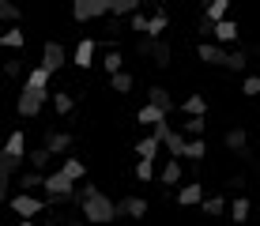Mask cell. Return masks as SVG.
<instances>
[{
  "instance_id": "obj_1",
  "label": "cell",
  "mask_w": 260,
  "mask_h": 226,
  "mask_svg": "<svg viewBox=\"0 0 260 226\" xmlns=\"http://www.w3.org/2000/svg\"><path fill=\"white\" fill-rule=\"evenodd\" d=\"M79 219H83L87 226H106V222L121 219V211H117V204H113L110 196L102 192V188H94V192L87 196V204H83V211H79Z\"/></svg>"
},
{
  "instance_id": "obj_2",
  "label": "cell",
  "mask_w": 260,
  "mask_h": 226,
  "mask_svg": "<svg viewBox=\"0 0 260 226\" xmlns=\"http://www.w3.org/2000/svg\"><path fill=\"white\" fill-rule=\"evenodd\" d=\"M8 207L19 215V222H34L38 215H46V211H49V204H46V200H38V196H19V192L8 200Z\"/></svg>"
},
{
  "instance_id": "obj_3",
  "label": "cell",
  "mask_w": 260,
  "mask_h": 226,
  "mask_svg": "<svg viewBox=\"0 0 260 226\" xmlns=\"http://www.w3.org/2000/svg\"><path fill=\"white\" fill-rule=\"evenodd\" d=\"M113 12V0H76L72 4V19L87 23V19H102V15Z\"/></svg>"
},
{
  "instance_id": "obj_4",
  "label": "cell",
  "mask_w": 260,
  "mask_h": 226,
  "mask_svg": "<svg viewBox=\"0 0 260 226\" xmlns=\"http://www.w3.org/2000/svg\"><path fill=\"white\" fill-rule=\"evenodd\" d=\"M46 102H49V90H30V87H23L15 110H19V117H38L42 110H46Z\"/></svg>"
},
{
  "instance_id": "obj_5",
  "label": "cell",
  "mask_w": 260,
  "mask_h": 226,
  "mask_svg": "<svg viewBox=\"0 0 260 226\" xmlns=\"http://www.w3.org/2000/svg\"><path fill=\"white\" fill-rule=\"evenodd\" d=\"M42 147H46L53 158H68V151L76 147V136L64 132V128H49V132H46V143H42Z\"/></svg>"
},
{
  "instance_id": "obj_6",
  "label": "cell",
  "mask_w": 260,
  "mask_h": 226,
  "mask_svg": "<svg viewBox=\"0 0 260 226\" xmlns=\"http://www.w3.org/2000/svg\"><path fill=\"white\" fill-rule=\"evenodd\" d=\"M46 177H49V174H38V170H23V174L15 177V192H19V196H34L38 188L46 192Z\"/></svg>"
},
{
  "instance_id": "obj_7",
  "label": "cell",
  "mask_w": 260,
  "mask_h": 226,
  "mask_svg": "<svg viewBox=\"0 0 260 226\" xmlns=\"http://www.w3.org/2000/svg\"><path fill=\"white\" fill-rule=\"evenodd\" d=\"M64 60L68 57H64V45H60V42H46V45H42V68H46L49 76L64 68Z\"/></svg>"
},
{
  "instance_id": "obj_8",
  "label": "cell",
  "mask_w": 260,
  "mask_h": 226,
  "mask_svg": "<svg viewBox=\"0 0 260 226\" xmlns=\"http://www.w3.org/2000/svg\"><path fill=\"white\" fill-rule=\"evenodd\" d=\"M196 57H200L204 64H222V68H226L230 53H226V45H219V42H200V45H196Z\"/></svg>"
},
{
  "instance_id": "obj_9",
  "label": "cell",
  "mask_w": 260,
  "mask_h": 226,
  "mask_svg": "<svg viewBox=\"0 0 260 226\" xmlns=\"http://www.w3.org/2000/svg\"><path fill=\"white\" fill-rule=\"evenodd\" d=\"M158 185H162L166 192H170V188H181V185H185V170H181V162H177V158H170L166 166L158 170Z\"/></svg>"
},
{
  "instance_id": "obj_10",
  "label": "cell",
  "mask_w": 260,
  "mask_h": 226,
  "mask_svg": "<svg viewBox=\"0 0 260 226\" xmlns=\"http://www.w3.org/2000/svg\"><path fill=\"white\" fill-rule=\"evenodd\" d=\"M204 200H208V196H204V185H200V181H189V185L177 188V204H181V207H200Z\"/></svg>"
},
{
  "instance_id": "obj_11",
  "label": "cell",
  "mask_w": 260,
  "mask_h": 226,
  "mask_svg": "<svg viewBox=\"0 0 260 226\" xmlns=\"http://www.w3.org/2000/svg\"><path fill=\"white\" fill-rule=\"evenodd\" d=\"M147 106H155V110H162L166 117L177 110L174 106V98H170V90L162 87V83H151V90H147Z\"/></svg>"
},
{
  "instance_id": "obj_12",
  "label": "cell",
  "mask_w": 260,
  "mask_h": 226,
  "mask_svg": "<svg viewBox=\"0 0 260 226\" xmlns=\"http://www.w3.org/2000/svg\"><path fill=\"white\" fill-rule=\"evenodd\" d=\"M94 38H79V45H76V53H72V64L76 68H91L94 64Z\"/></svg>"
},
{
  "instance_id": "obj_13",
  "label": "cell",
  "mask_w": 260,
  "mask_h": 226,
  "mask_svg": "<svg viewBox=\"0 0 260 226\" xmlns=\"http://www.w3.org/2000/svg\"><path fill=\"white\" fill-rule=\"evenodd\" d=\"M117 211H121V219H143L147 215V200L143 196H124L117 204Z\"/></svg>"
},
{
  "instance_id": "obj_14",
  "label": "cell",
  "mask_w": 260,
  "mask_h": 226,
  "mask_svg": "<svg viewBox=\"0 0 260 226\" xmlns=\"http://www.w3.org/2000/svg\"><path fill=\"white\" fill-rule=\"evenodd\" d=\"M158 151H162V140H158V136H143L136 143V162H155Z\"/></svg>"
},
{
  "instance_id": "obj_15",
  "label": "cell",
  "mask_w": 260,
  "mask_h": 226,
  "mask_svg": "<svg viewBox=\"0 0 260 226\" xmlns=\"http://www.w3.org/2000/svg\"><path fill=\"white\" fill-rule=\"evenodd\" d=\"M170 26V12L166 8H155V12H151V26H147V38L151 42H162V30Z\"/></svg>"
},
{
  "instance_id": "obj_16",
  "label": "cell",
  "mask_w": 260,
  "mask_h": 226,
  "mask_svg": "<svg viewBox=\"0 0 260 226\" xmlns=\"http://www.w3.org/2000/svg\"><path fill=\"white\" fill-rule=\"evenodd\" d=\"M26 170V158H12V155H0V181H15Z\"/></svg>"
},
{
  "instance_id": "obj_17",
  "label": "cell",
  "mask_w": 260,
  "mask_h": 226,
  "mask_svg": "<svg viewBox=\"0 0 260 226\" xmlns=\"http://www.w3.org/2000/svg\"><path fill=\"white\" fill-rule=\"evenodd\" d=\"M200 211L211 215V219H219V215H230V200H226L222 192H215V196H208V200L200 204Z\"/></svg>"
},
{
  "instance_id": "obj_18",
  "label": "cell",
  "mask_w": 260,
  "mask_h": 226,
  "mask_svg": "<svg viewBox=\"0 0 260 226\" xmlns=\"http://www.w3.org/2000/svg\"><path fill=\"white\" fill-rule=\"evenodd\" d=\"M222 143H226V151H234V155H249V132L245 128H230Z\"/></svg>"
},
{
  "instance_id": "obj_19",
  "label": "cell",
  "mask_w": 260,
  "mask_h": 226,
  "mask_svg": "<svg viewBox=\"0 0 260 226\" xmlns=\"http://www.w3.org/2000/svg\"><path fill=\"white\" fill-rule=\"evenodd\" d=\"M162 147H166V155H170V158H177V162H181V158H185V147H189V140H185L181 132H174V128H170V136L162 140Z\"/></svg>"
},
{
  "instance_id": "obj_20",
  "label": "cell",
  "mask_w": 260,
  "mask_h": 226,
  "mask_svg": "<svg viewBox=\"0 0 260 226\" xmlns=\"http://www.w3.org/2000/svg\"><path fill=\"white\" fill-rule=\"evenodd\" d=\"M0 155H12V158H26L30 155V151H26V136L15 128L12 136H8V143H4V151H0Z\"/></svg>"
},
{
  "instance_id": "obj_21",
  "label": "cell",
  "mask_w": 260,
  "mask_h": 226,
  "mask_svg": "<svg viewBox=\"0 0 260 226\" xmlns=\"http://www.w3.org/2000/svg\"><path fill=\"white\" fill-rule=\"evenodd\" d=\"M162 121H166V113H162V110H155V106H143V110L136 113V124H143V128H151V132H155Z\"/></svg>"
},
{
  "instance_id": "obj_22",
  "label": "cell",
  "mask_w": 260,
  "mask_h": 226,
  "mask_svg": "<svg viewBox=\"0 0 260 226\" xmlns=\"http://www.w3.org/2000/svg\"><path fill=\"white\" fill-rule=\"evenodd\" d=\"M238 34H241V26L234 19H222L219 26H215V42L219 45H230V42H238Z\"/></svg>"
},
{
  "instance_id": "obj_23",
  "label": "cell",
  "mask_w": 260,
  "mask_h": 226,
  "mask_svg": "<svg viewBox=\"0 0 260 226\" xmlns=\"http://www.w3.org/2000/svg\"><path fill=\"white\" fill-rule=\"evenodd\" d=\"M249 215H253V204H249V196H234V200H230V219L241 226V222H249Z\"/></svg>"
},
{
  "instance_id": "obj_24",
  "label": "cell",
  "mask_w": 260,
  "mask_h": 226,
  "mask_svg": "<svg viewBox=\"0 0 260 226\" xmlns=\"http://www.w3.org/2000/svg\"><path fill=\"white\" fill-rule=\"evenodd\" d=\"M49 162H53V155H49L46 147H34L30 155H26V170H38V174H46Z\"/></svg>"
},
{
  "instance_id": "obj_25",
  "label": "cell",
  "mask_w": 260,
  "mask_h": 226,
  "mask_svg": "<svg viewBox=\"0 0 260 226\" xmlns=\"http://www.w3.org/2000/svg\"><path fill=\"white\" fill-rule=\"evenodd\" d=\"M49 72L46 68H42V64H34L30 72H26V87H30V90H49Z\"/></svg>"
},
{
  "instance_id": "obj_26",
  "label": "cell",
  "mask_w": 260,
  "mask_h": 226,
  "mask_svg": "<svg viewBox=\"0 0 260 226\" xmlns=\"http://www.w3.org/2000/svg\"><path fill=\"white\" fill-rule=\"evenodd\" d=\"M181 113L185 117H204V113H208V98H204V94H189L181 102Z\"/></svg>"
},
{
  "instance_id": "obj_27",
  "label": "cell",
  "mask_w": 260,
  "mask_h": 226,
  "mask_svg": "<svg viewBox=\"0 0 260 226\" xmlns=\"http://www.w3.org/2000/svg\"><path fill=\"white\" fill-rule=\"evenodd\" d=\"M102 68H106V76H121V72H124V57H121V53L117 49H106V57H102Z\"/></svg>"
},
{
  "instance_id": "obj_28",
  "label": "cell",
  "mask_w": 260,
  "mask_h": 226,
  "mask_svg": "<svg viewBox=\"0 0 260 226\" xmlns=\"http://www.w3.org/2000/svg\"><path fill=\"white\" fill-rule=\"evenodd\" d=\"M53 110H57V117H68L76 110V98H72L68 90H57V94H53Z\"/></svg>"
},
{
  "instance_id": "obj_29",
  "label": "cell",
  "mask_w": 260,
  "mask_h": 226,
  "mask_svg": "<svg viewBox=\"0 0 260 226\" xmlns=\"http://www.w3.org/2000/svg\"><path fill=\"white\" fill-rule=\"evenodd\" d=\"M204 128H208V117H189L185 128H181V136H185V140H200Z\"/></svg>"
},
{
  "instance_id": "obj_30",
  "label": "cell",
  "mask_w": 260,
  "mask_h": 226,
  "mask_svg": "<svg viewBox=\"0 0 260 226\" xmlns=\"http://www.w3.org/2000/svg\"><path fill=\"white\" fill-rule=\"evenodd\" d=\"M170 57H174V49H170V42H155V53H151V60H155V68H170Z\"/></svg>"
},
{
  "instance_id": "obj_31",
  "label": "cell",
  "mask_w": 260,
  "mask_h": 226,
  "mask_svg": "<svg viewBox=\"0 0 260 226\" xmlns=\"http://www.w3.org/2000/svg\"><path fill=\"white\" fill-rule=\"evenodd\" d=\"M57 170H64V174H68L72 181H83V177H87V166H83V162H79V158H72V155H68L64 162H60Z\"/></svg>"
},
{
  "instance_id": "obj_32",
  "label": "cell",
  "mask_w": 260,
  "mask_h": 226,
  "mask_svg": "<svg viewBox=\"0 0 260 226\" xmlns=\"http://www.w3.org/2000/svg\"><path fill=\"white\" fill-rule=\"evenodd\" d=\"M226 12H230V4H226V0H211V4L204 8V15H208V19H211L215 26H219L222 19H226Z\"/></svg>"
},
{
  "instance_id": "obj_33",
  "label": "cell",
  "mask_w": 260,
  "mask_h": 226,
  "mask_svg": "<svg viewBox=\"0 0 260 226\" xmlns=\"http://www.w3.org/2000/svg\"><path fill=\"white\" fill-rule=\"evenodd\" d=\"M23 42H26V34H23V30H15V26L0 34V45H4V49H23Z\"/></svg>"
},
{
  "instance_id": "obj_34",
  "label": "cell",
  "mask_w": 260,
  "mask_h": 226,
  "mask_svg": "<svg viewBox=\"0 0 260 226\" xmlns=\"http://www.w3.org/2000/svg\"><path fill=\"white\" fill-rule=\"evenodd\" d=\"M245 64H249V49H234L226 60V72H245Z\"/></svg>"
},
{
  "instance_id": "obj_35",
  "label": "cell",
  "mask_w": 260,
  "mask_h": 226,
  "mask_svg": "<svg viewBox=\"0 0 260 226\" xmlns=\"http://www.w3.org/2000/svg\"><path fill=\"white\" fill-rule=\"evenodd\" d=\"M0 19H8V23H19V19H23L19 4H12V0H0Z\"/></svg>"
},
{
  "instance_id": "obj_36",
  "label": "cell",
  "mask_w": 260,
  "mask_h": 226,
  "mask_svg": "<svg viewBox=\"0 0 260 226\" xmlns=\"http://www.w3.org/2000/svg\"><path fill=\"white\" fill-rule=\"evenodd\" d=\"M110 87L117 90V94H128V90H132V76H128V72H121V76L110 79Z\"/></svg>"
},
{
  "instance_id": "obj_37",
  "label": "cell",
  "mask_w": 260,
  "mask_h": 226,
  "mask_svg": "<svg viewBox=\"0 0 260 226\" xmlns=\"http://www.w3.org/2000/svg\"><path fill=\"white\" fill-rule=\"evenodd\" d=\"M204 151H208V147H204V140H189V147H185V158H189V162H200Z\"/></svg>"
},
{
  "instance_id": "obj_38",
  "label": "cell",
  "mask_w": 260,
  "mask_h": 226,
  "mask_svg": "<svg viewBox=\"0 0 260 226\" xmlns=\"http://www.w3.org/2000/svg\"><path fill=\"white\" fill-rule=\"evenodd\" d=\"M136 181H155V162H136Z\"/></svg>"
},
{
  "instance_id": "obj_39",
  "label": "cell",
  "mask_w": 260,
  "mask_h": 226,
  "mask_svg": "<svg viewBox=\"0 0 260 226\" xmlns=\"http://www.w3.org/2000/svg\"><path fill=\"white\" fill-rule=\"evenodd\" d=\"M196 34H200V42H208V38H215V23L208 19V15H200V23H196Z\"/></svg>"
},
{
  "instance_id": "obj_40",
  "label": "cell",
  "mask_w": 260,
  "mask_h": 226,
  "mask_svg": "<svg viewBox=\"0 0 260 226\" xmlns=\"http://www.w3.org/2000/svg\"><path fill=\"white\" fill-rule=\"evenodd\" d=\"M241 90H245V98H256V94H260V76H245Z\"/></svg>"
},
{
  "instance_id": "obj_41",
  "label": "cell",
  "mask_w": 260,
  "mask_h": 226,
  "mask_svg": "<svg viewBox=\"0 0 260 226\" xmlns=\"http://www.w3.org/2000/svg\"><path fill=\"white\" fill-rule=\"evenodd\" d=\"M4 76H8V79H19V76H23V60H8V64H4Z\"/></svg>"
},
{
  "instance_id": "obj_42",
  "label": "cell",
  "mask_w": 260,
  "mask_h": 226,
  "mask_svg": "<svg viewBox=\"0 0 260 226\" xmlns=\"http://www.w3.org/2000/svg\"><path fill=\"white\" fill-rule=\"evenodd\" d=\"M136 53H140V57H151V53H155V42H151V38H140V42H136Z\"/></svg>"
},
{
  "instance_id": "obj_43",
  "label": "cell",
  "mask_w": 260,
  "mask_h": 226,
  "mask_svg": "<svg viewBox=\"0 0 260 226\" xmlns=\"http://www.w3.org/2000/svg\"><path fill=\"white\" fill-rule=\"evenodd\" d=\"M226 185H230V188H245V177H241V174H234V177L226 181Z\"/></svg>"
},
{
  "instance_id": "obj_44",
  "label": "cell",
  "mask_w": 260,
  "mask_h": 226,
  "mask_svg": "<svg viewBox=\"0 0 260 226\" xmlns=\"http://www.w3.org/2000/svg\"><path fill=\"white\" fill-rule=\"evenodd\" d=\"M42 226H60V222H57V219H53V215H49V219H46V222H42Z\"/></svg>"
},
{
  "instance_id": "obj_45",
  "label": "cell",
  "mask_w": 260,
  "mask_h": 226,
  "mask_svg": "<svg viewBox=\"0 0 260 226\" xmlns=\"http://www.w3.org/2000/svg\"><path fill=\"white\" fill-rule=\"evenodd\" d=\"M68 226H87V222H83V219H72V222H68Z\"/></svg>"
},
{
  "instance_id": "obj_46",
  "label": "cell",
  "mask_w": 260,
  "mask_h": 226,
  "mask_svg": "<svg viewBox=\"0 0 260 226\" xmlns=\"http://www.w3.org/2000/svg\"><path fill=\"white\" fill-rule=\"evenodd\" d=\"M19 226H34V222H19Z\"/></svg>"
}]
</instances>
